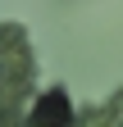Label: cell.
I'll return each instance as SVG.
<instances>
[{"mask_svg":"<svg viewBox=\"0 0 123 127\" xmlns=\"http://www.w3.org/2000/svg\"><path fill=\"white\" fill-rule=\"evenodd\" d=\"M32 123L37 127H68V95L64 91H46L37 114H32Z\"/></svg>","mask_w":123,"mask_h":127,"instance_id":"cell-1","label":"cell"}]
</instances>
